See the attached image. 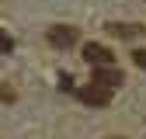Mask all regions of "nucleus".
<instances>
[{
	"label": "nucleus",
	"mask_w": 146,
	"mask_h": 139,
	"mask_svg": "<svg viewBox=\"0 0 146 139\" xmlns=\"http://www.w3.org/2000/svg\"><path fill=\"white\" fill-rule=\"evenodd\" d=\"M80 38V31L73 28V24H52L49 28V42L56 45V49H70V45H77Z\"/></svg>",
	"instance_id": "obj_1"
},
{
	"label": "nucleus",
	"mask_w": 146,
	"mask_h": 139,
	"mask_svg": "<svg viewBox=\"0 0 146 139\" xmlns=\"http://www.w3.org/2000/svg\"><path fill=\"white\" fill-rule=\"evenodd\" d=\"M14 49V42H11V35L7 31H0V52H11Z\"/></svg>",
	"instance_id": "obj_6"
},
{
	"label": "nucleus",
	"mask_w": 146,
	"mask_h": 139,
	"mask_svg": "<svg viewBox=\"0 0 146 139\" xmlns=\"http://www.w3.org/2000/svg\"><path fill=\"white\" fill-rule=\"evenodd\" d=\"M108 31H111L115 38H136L143 28H139V24H118V21H111V24H108Z\"/></svg>",
	"instance_id": "obj_5"
},
{
	"label": "nucleus",
	"mask_w": 146,
	"mask_h": 139,
	"mask_svg": "<svg viewBox=\"0 0 146 139\" xmlns=\"http://www.w3.org/2000/svg\"><path fill=\"white\" fill-rule=\"evenodd\" d=\"M84 59L90 63V66H94V70H101V66H111V49H108V45H101V42H87L84 45Z\"/></svg>",
	"instance_id": "obj_2"
},
{
	"label": "nucleus",
	"mask_w": 146,
	"mask_h": 139,
	"mask_svg": "<svg viewBox=\"0 0 146 139\" xmlns=\"http://www.w3.org/2000/svg\"><path fill=\"white\" fill-rule=\"evenodd\" d=\"M77 91V97L84 101V104H94V108H104L108 101H111V94L104 91V87H98V83H87V87H73Z\"/></svg>",
	"instance_id": "obj_3"
},
{
	"label": "nucleus",
	"mask_w": 146,
	"mask_h": 139,
	"mask_svg": "<svg viewBox=\"0 0 146 139\" xmlns=\"http://www.w3.org/2000/svg\"><path fill=\"white\" fill-rule=\"evenodd\" d=\"M132 59H136L139 70H146V49H136V52H132Z\"/></svg>",
	"instance_id": "obj_7"
},
{
	"label": "nucleus",
	"mask_w": 146,
	"mask_h": 139,
	"mask_svg": "<svg viewBox=\"0 0 146 139\" xmlns=\"http://www.w3.org/2000/svg\"><path fill=\"white\" fill-rule=\"evenodd\" d=\"M108 139H122V136H108Z\"/></svg>",
	"instance_id": "obj_10"
},
{
	"label": "nucleus",
	"mask_w": 146,
	"mask_h": 139,
	"mask_svg": "<svg viewBox=\"0 0 146 139\" xmlns=\"http://www.w3.org/2000/svg\"><path fill=\"white\" fill-rule=\"evenodd\" d=\"M94 83H98V87H104V91L111 94L115 87H122V83H125V77H122V70H115V66H101V70H94Z\"/></svg>",
	"instance_id": "obj_4"
},
{
	"label": "nucleus",
	"mask_w": 146,
	"mask_h": 139,
	"mask_svg": "<svg viewBox=\"0 0 146 139\" xmlns=\"http://www.w3.org/2000/svg\"><path fill=\"white\" fill-rule=\"evenodd\" d=\"M0 101H14V91H7L4 83H0Z\"/></svg>",
	"instance_id": "obj_9"
},
{
	"label": "nucleus",
	"mask_w": 146,
	"mask_h": 139,
	"mask_svg": "<svg viewBox=\"0 0 146 139\" xmlns=\"http://www.w3.org/2000/svg\"><path fill=\"white\" fill-rule=\"evenodd\" d=\"M59 87H63V91H73V77L63 73V77H59Z\"/></svg>",
	"instance_id": "obj_8"
}]
</instances>
